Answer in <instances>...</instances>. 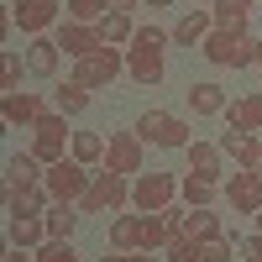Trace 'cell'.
<instances>
[{
    "mask_svg": "<svg viewBox=\"0 0 262 262\" xmlns=\"http://www.w3.org/2000/svg\"><path fill=\"white\" fill-rule=\"evenodd\" d=\"M210 11H189V16H179L173 21V42H179V48H200V42L210 37Z\"/></svg>",
    "mask_w": 262,
    "mask_h": 262,
    "instance_id": "cell-19",
    "label": "cell"
},
{
    "mask_svg": "<svg viewBox=\"0 0 262 262\" xmlns=\"http://www.w3.org/2000/svg\"><path fill=\"white\" fill-rule=\"evenodd\" d=\"M111 242H116V252H137L142 247V215H116L111 221Z\"/></svg>",
    "mask_w": 262,
    "mask_h": 262,
    "instance_id": "cell-26",
    "label": "cell"
},
{
    "mask_svg": "<svg viewBox=\"0 0 262 262\" xmlns=\"http://www.w3.org/2000/svg\"><path fill=\"white\" fill-rule=\"evenodd\" d=\"M200 53L215 63V69H247V63H257V42L247 32H226V27H215L205 42H200Z\"/></svg>",
    "mask_w": 262,
    "mask_h": 262,
    "instance_id": "cell-2",
    "label": "cell"
},
{
    "mask_svg": "<svg viewBox=\"0 0 262 262\" xmlns=\"http://www.w3.org/2000/svg\"><path fill=\"white\" fill-rule=\"evenodd\" d=\"M11 16H16V27L27 32V37H42V32H48L53 21L63 16V0H21Z\"/></svg>",
    "mask_w": 262,
    "mask_h": 262,
    "instance_id": "cell-12",
    "label": "cell"
},
{
    "mask_svg": "<svg viewBox=\"0 0 262 262\" xmlns=\"http://www.w3.org/2000/svg\"><path fill=\"white\" fill-rule=\"evenodd\" d=\"M48 168L37 163V152H11L6 158V189H21V184H42Z\"/></svg>",
    "mask_w": 262,
    "mask_h": 262,
    "instance_id": "cell-16",
    "label": "cell"
},
{
    "mask_svg": "<svg viewBox=\"0 0 262 262\" xmlns=\"http://www.w3.org/2000/svg\"><path fill=\"white\" fill-rule=\"evenodd\" d=\"M0 116H6L11 126H27V131H32V126L48 116V111H42V100H37L32 90H11L6 100H0Z\"/></svg>",
    "mask_w": 262,
    "mask_h": 262,
    "instance_id": "cell-13",
    "label": "cell"
},
{
    "mask_svg": "<svg viewBox=\"0 0 262 262\" xmlns=\"http://www.w3.org/2000/svg\"><path fill=\"white\" fill-rule=\"evenodd\" d=\"M6 262H37V252H27V247H11V252H6Z\"/></svg>",
    "mask_w": 262,
    "mask_h": 262,
    "instance_id": "cell-38",
    "label": "cell"
},
{
    "mask_svg": "<svg viewBox=\"0 0 262 262\" xmlns=\"http://www.w3.org/2000/svg\"><path fill=\"white\" fill-rule=\"evenodd\" d=\"M236 252H242L247 262H262V236H247V242H242V247H236Z\"/></svg>",
    "mask_w": 262,
    "mask_h": 262,
    "instance_id": "cell-36",
    "label": "cell"
},
{
    "mask_svg": "<svg viewBox=\"0 0 262 262\" xmlns=\"http://www.w3.org/2000/svg\"><path fill=\"white\" fill-rule=\"evenodd\" d=\"M179 200H184L189 210H210V200H215V184H210V179H194V173H189V179L179 184Z\"/></svg>",
    "mask_w": 262,
    "mask_h": 262,
    "instance_id": "cell-29",
    "label": "cell"
},
{
    "mask_svg": "<svg viewBox=\"0 0 262 262\" xmlns=\"http://www.w3.org/2000/svg\"><path fill=\"white\" fill-rule=\"evenodd\" d=\"M58 48H63V53H69V58L79 63V58L100 53V48H105V37H100V27H90V21H63V32H58Z\"/></svg>",
    "mask_w": 262,
    "mask_h": 262,
    "instance_id": "cell-11",
    "label": "cell"
},
{
    "mask_svg": "<svg viewBox=\"0 0 262 262\" xmlns=\"http://www.w3.org/2000/svg\"><path fill=\"white\" fill-rule=\"evenodd\" d=\"M100 262H126V252H116V257H100Z\"/></svg>",
    "mask_w": 262,
    "mask_h": 262,
    "instance_id": "cell-41",
    "label": "cell"
},
{
    "mask_svg": "<svg viewBox=\"0 0 262 262\" xmlns=\"http://www.w3.org/2000/svg\"><path fill=\"white\" fill-rule=\"evenodd\" d=\"M142 137L137 131H116L111 142H105V168L111 173H142Z\"/></svg>",
    "mask_w": 262,
    "mask_h": 262,
    "instance_id": "cell-9",
    "label": "cell"
},
{
    "mask_svg": "<svg viewBox=\"0 0 262 262\" xmlns=\"http://www.w3.org/2000/svg\"><path fill=\"white\" fill-rule=\"evenodd\" d=\"M105 142H111V137H100V131H74L69 158L84 163V168H95V163H105Z\"/></svg>",
    "mask_w": 262,
    "mask_h": 262,
    "instance_id": "cell-22",
    "label": "cell"
},
{
    "mask_svg": "<svg viewBox=\"0 0 262 262\" xmlns=\"http://www.w3.org/2000/svg\"><path fill=\"white\" fill-rule=\"evenodd\" d=\"M90 179H95V173L84 168V163L63 158V163H53V168H48L42 189L53 194V205H79V200H84V189H90Z\"/></svg>",
    "mask_w": 262,
    "mask_h": 262,
    "instance_id": "cell-6",
    "label": "cell"
},
{
    "mask_svg": "<svg viewBox=\"0 0 262 262\" xmlns=\"http://www.w3.org/2000/svg\"><path fill=\"white\" fill-rule=\"evenodd\" d=\"M0 84H6V95L21 90V53L16 48H6V58H0Z\"/></svg>",
    "mask_w": 262,
    "mask_h": 262,
    "instance_id": "cell-34",
    "label": "cell"
},
{
    "mask_svg": "<svg viewBox=\"0 0 262 262\" xmlns=\"http://www.w3.org/2000/svg\"><path fill=\"white\" fill-rule=\"evenodd\" d=\"M252 142H257V137H252V131H236V126H226V131H221V152H226V158H231V163H242Z\"/></svg>",
    "mask_w": 262,
    "mask_h": 262,
    "instance_id": "cell-31",
    "label": "cell"
},
{
    "mask_svg": "<svg viewBox=\"0 0 262 262\" xmlns=\"http://www.w3.org/2000/svg\"><path fill=\"white\" fill-rule=\"evenodd\" d=\"M137 6H142V0H111V11H126V16L137 11Z\"/></svg>",
    "mask_w": 262,
    "mask_h": 262,
    "instance_id": "cell-39",
    "label": "cell"
},
{
    "mask_svg": "<svg viewBox=\"0 0 262 262\" xmlns=\"http://www.w3.org/2000/svg\"><path fill=\"white\" fill-rule=\"evenodd\" d=\"M242 168H252V173H262V142H252V147H247V158H242Z\"/></svg>",
    "mask_w": 262,
    "mask_h": 262,
    "instance_id": "cell-37",
    "label": "cell"
},
{
    "mask_svg": "<svg viewBox=\"0 0 262 262\" xmlns=\"http://www.w3.org/2000/svg\"><path fill=\"white\" fill-rule=\"evenodd\" d=\"M147 6H168V0H147Z\"/></svg>",
    "mask_w": 262,
    "mask_h": 262,
    "instance_id": "cell-44",
    "label": "cell"
},
{
    "mask_svg": "<svg viewBox=\"0 0 262 262\" xmlns=\"http://www.w3.org/2000/svg\"><path fill=\"white\" fill-rule=\"evenodd\" d=\"M100 37L111 42V48H121V42L137 37V27H131V16H126V11H111V16H100Z\"/></svg>",
    "mask_w": 262,
    "mask_h": 262,
    "instance_id": "cell-28",
    "label": "cell"
},
{
    "mask_svg": "<svg viewBox=\"0 0 262 262\" xmlns=\"http://www.w3.org/2000/svg\"><path fill=\"white\" fill-rule=\"evenodd\" d=\"M121 69H126V53L105 42L100 53H90V58H79V63H74V84H84V90H111Z\"/></svg>",
    "mask_w": 262,
    "mask_h": 262,
    "instance_id": "cell-5",
    "label": "cell"
},
{
    "mask_svg": "<svg viewBox=\"0 0 262 262\" xmlns=\"http://www.w3.org/2000/svg\"><path fill=\"white\" fill-rule=\"evenodd\" d=\"M173 200H179V179H173V173H137V184H131V205H137L142 215L168 210Z\"/></svg>",
    "mask_w": 262,
    "mask_h": 262,
    "instance_id": "cell-8",
    "label": "cell"
},
{
    "mask_svg": "<svg viewBox=\"0 0 262 262\" xmlns=\"http://www.w3.org/2000/svg\"><path fill=\"white\" fill-rule=\"evenodd\" d=\"M79 205H53L48 215H42V221H48V242H69L74 236V226H79Z\"/></svg>",
    "mask_w": 262,
    "mask_h": 262,
    "instance_id": "cell-25",
    "label": "cell"
},
{
    "mask_svg": "<svg viewBox=\"0 0 262 262\" xmlns=\"http://www.w3.org/2000/svg\"><path fill=\"white\" fill-rule=\"evenodd\" d=\"M48 242V221L42 215H11V247H42Z\"/></svg>",
    "mask_w": 262,
    "mask_h": 262,
    "instance_id": "cell-21",
    "label": "cell"
},
{
    "mask_svg": "<svg viewBox=\"0 0 262 262\" xmlns=\"http://www.w3.org/2000/svg\"><path fill=\"white\" fill-rule=\"evenodd\" d=\"M100 16H111V0H69V21H90V27H100Z\"/></svg>",
    "mask_w": 262,
    "mask_h": 262,
    "instance_id": "cell-30",
    "label": "cell"
},
{
    "mask_svg": "<svg viewBox=\"0 0 262 262\" xmlns=\"http://www.w3.org/2000/svg\"><path fill=\"white\" fill-rule=\"evenodd\" d=\"M236 247H242L236 236H210V242H200V262H231Z\"/></svg>",
    "mask_w": 262,
    "mask_h": 262,
    "instance_id": "cell-32",
    "label": "cell"
},
{
    "mask_svg": "<svg viewBox=\"0 0 262 262\" xmlns=\"http://www.w3.org/2000/svg\"><path fill=\"white\" fill-rule=\"evenodd\" d=\"M173 42V32L163 27H137V37H131V48H126V74L137 79V84H163V48Z\"/></svg>",
    "mask_w": 262,
    "mask_h": 262,
    "instance_id": "cell-1",
    "label": "cell"
},
{
    "mask_svg": "<svg viewBox=\"0 0 262 262\" xmlns=\"http://www.w3.org/2000/svg\"><path fill=\"white\" fill-rule=\"evenodd\" d=\"M179 231L189 236V242H210V236H226V231H221V215H215V210H189V205H184Z\"/></svg>",
    "mask_w": 262,
    "mask_h": 262,
    "instance_id": "cell-20",
    "label": "cell"
},
{
    "mask_svg": "<svg viewBox=\"0 0 262 262\" xmlns=\"http://www.w3.org/2000/svg\"><path fill=\"white\" fill-rule=\"evenodd\" d=\"M200 6H205V0H200Z\"/></svg>",
    "mask_w": 262,
    "mask_h": 262,
    "instance_id": "cell-45",
    "label": "cell"
},
{
    "mask_svg": "<svg viewBox=\"0 0 262 262\" xmlns=\"http://www.w3.org/2000/svg\"><path fill=\"white\" fill-rule=\"evenodd\" d=\"M163 252H168V262H200V242H189L184 231H173Z\"/></svg>",
    "mask_w": 262,
    "mask_h": 262,
    "instance_id": "cell-33",
    "label": "cell"
},
{
    "mask_svg": "<svg viewBox=\"0 0 262 262\" xmlns=\"http://www.w3.org/2000/svg\"><path fill=\"white\" fill-rule=\"evenodd\" d=\"M90 95H95V90H84V84L63 79V84H58V95H53V105H58L63 116H79V111H90Z\"/></svg>",
    "mask_w": 262,
    "mask_h": 262,
    "instance_id": "cell-27",
    "label": "cell"
},
{
    "mask_svg": "<svg viewBox=\"0 0 262 262\" xmlns=\"http://www.w3.org/2000/svg\"><path fill=\"white\" fill-rule=\"evenodd\" d=\"M126 200H131V184H126V173L95 168V179H90V189H84L79 210H84V215H105V210H121Z\"/></svg>",
    "mask_w": 262,
    "mask_h": 262,
    "instance_id": "cell-3",
    "label": "cell"
},
{
    "mask_svg": "<svg viewBox=\"0 0 262 262\" xmlns=\"http://www.w3.org/2000/svg\"><path fill=\"white\" fill-rule=\"evenodd\" d=\"M257 69H262V42H257Z\"/></svg>",
    "mask_w": 262,
    "mask_h": 262,
    "instance_id": "cell-42",
    "label": "cell"
},
{
    "mask_svg": "<svg viewBox=\"0 0 262 262\" xmlns=\"http://www.w3.org/2000/svg\"><path fill=\"white\" fill-rule=\"evenodd\" d=\"M126 262H158L152 252H126Z\"/></svg>",
    "mask_w": 262,
    "mask_h": 262,
    "instance_id": "cell-40",
    "label": "cell"
},
{
    "mask_svg": "<svg viewBox=\"0 0 262 262\" xmlns=\"http://www.w3.org/2000/svg\"><path fill=\"white\" fill-rule=\"evenodd\" d=\"M58 58H63L58 37H32V48H27V69H32V74L53 79V74H58Z\"/></svg>",
    "mask_w": 262,
    "mask_h": 262,
    "instance_id": "cell-17",
    "label": "cell"
},
{
    "mask_svg": "<svg viewBox=\"0 0 262 262\" xmlns=\"http://www.w3.org/2000/svg\"><path fill=\"white\" fill-rule=\"evenodd\" d=\"M210 16H215V27H226V32H247L252 0H210Z\"/></svg>",
    "mask_w": 262,
    "mask_h": 262,
    "instance_id": "cell-24",
    "label": "cell"
},
{
    "mask_svg": "<svg viewBox=\"0 0 262 262\" xmlns=\"http://www.w3.org/2000/svg\"><path fill=\"white\" fill-rule=\"evenodd\" d=\"M226 200H231L236 215H257L262 210V173H252V168L231 173V179H226Z\"/></svg>",
    "mask_w": 262,
    "mask_h": 262,
    "instance_id": "cell-10",
    "label": "cell"
},
{
    "mask_svg": "<svg viewBox=\"0 0 262 262\" xmlns=\"http://www.w3.org/2000/svg\"><path fill=\"white\" fill-rule=\"evenodd\" d=\"M189 173H194V179L221 184V173H226V152H221V142H189Z\"/></svg>",
    "mask_w": 262,
    "mask_h": 262,
    "instance_id": "cell-14",
    "label": "cell"
},
{
    "mask_svg": "<svg viewBox=\"0 0 262 262\" xmlns=\"http://www.w3.org/2000/svg\"><path fill=\"white\" fill-rule=\"evenodd\" d=\"M226 126L236 131H262V95H242L226 105Z\"/></svg>",
    "mask_w": 262,
    "mask_h": 262,
    "instance_id": "cell-18",
    "label": "cell"
},
{
    "mask_svg": "<svg viewBox=\"0 0 262 262\" xmlns=\"http://www.w3.org/2000/svg\"><path fill=\"white\" fill-rule=\"evenodd\" d=\"M189 111L194 116H226V90L221 84H189Z\"/></svg>",
    "mask_w": 262,
    "mask_h": 262,
    "instance_id": "cell-23",
    "label": "cell"
},
{
    "mask_svg": "<svg viewBox=\"0 0 262 262\" xmlns=\"http://www.w3.org/2000/svg\"><path fill=\"white\" fill-rule=\"evenodd\" d=\"M37 262H79V252L69 242H42L37 247Z\"/></svg>",
    "mask_w": 262,
    "mask_h": 262,
    "instance_id": "cell-35",
    "label": "cell"
},
{
    "mask_svg": "<svg viewBox=\"0 0 262 262\" xmlns=\"http://www.w3.org/2000/svg\"><path fill=\"white\" fill-rule=\"evenodd\" d=\"M137 137L152 142V147H168V152H189V121L168 116V111H142Z\"/></svg>",
    "mask_w": 262,
    "mask_h": 262,
    "instance_id": "cell-4",
    "label": "cell"
},
{
    "mask_svg": "<svg viewBox=\"0 0 262 262\" xmlns=\"http://www.w3.org/2000/svg\"><path fill=\"white\" fill-rule=\"evenodd\" d=\"M69 116L63 111H48L37 126H32V152H37V163L42 168H53V163H63V142H74L69 137V126H63Z\"/></svg>",
    "mask_w": 262,
    "mask_h": 262,
    "instance_id": "cell-7",
    "label": "cell"
},
{
    "mask_svg": "<svg viewBox=\"0 0 262 262\" xmlns=\"http://www.w3.org/2000/svg\"><path fill=\"white\" fill-rule=\"evenodd\" d=\"M53 210V194L42 184H21V189H6V215H48Z\"/></svg>",
    "mask_w": 262,
    "mask_h": 262,
    "instance_id": "cell-15",
    "label": "cell"
},
{
    "mask_svg": "<svg viewBox=\"0 0 262 262\" xmlns=\"http://www.w3.org/2000/svg\"><path fill=\"white\" fill-rule=\"evenodd\" d=\"M257 236H262V210H257Z\"/></svg>",
    "mask_w": 262,
    "mask_h": 262,
    "instance_id": "cell-43",
    "label": "cell"
}]
</instances>
